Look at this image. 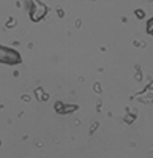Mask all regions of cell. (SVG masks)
<instances>
[{"instance_id":"obj_1","label":"cell","mask_w":153,"mask_h":158,"mask_svg":"<svg viewBox=\"0 0 153 158\" xmlns=\"http://www.w3.org/2000/svg\"><path fill=\"white\" fill-rule=\"evenodd\" d=\"M0 62H3V63H19L21 57L14 51L6 49V48H0Z\"/></svg>"}]
</instances>
